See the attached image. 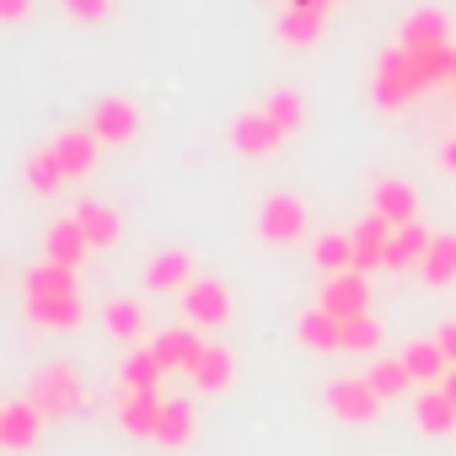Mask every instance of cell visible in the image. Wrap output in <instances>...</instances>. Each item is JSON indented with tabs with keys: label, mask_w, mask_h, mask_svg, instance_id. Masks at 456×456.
Segmentation results:
<instances>
[{
	"label": "cell",
	"mask_w": 456,
	"mask_h": 456,
	"mask_svg": "<svg viewBox=\"0 0 456 456\" xmlns=\"http://www.w3.org/2000/svg\"><path fill=\"white\" fill-rule=\"evenodd\" d=\"M376 344H381V328H376L370 312H365V317H349L344 333H338V349H349V354H370Z\"/></svg>",
	"instance_id": "4fadbf2b"
},
{
	"label": "cell",
	"mask_w": 456,
	"mask_h": 456,
	"mask_svg": "<svg viewBox=\"0 0 456 456\" xmlns=\"http://www.w3.org/2000/svg\"><path fill=\"white\" fill-rule=\"evenodd\" d=\"M376 215L387 220V225H419V193H413V183H403V177H381L376 183Z\"/></svg>",
	"instance_id": "5b68a950"
},
{
	"label": "cell",
	"mask_w": 456,
	"mask_h": 456,
	"mask_svg": "<svg viewBox=\"0 0 456 456\" xmlns=\"http://www.w3.org/2000/svg\"><path fill=\"white\" fill-rule=\"evenodd\" d=\"M301 225H306V209H301L296 199H274V204L264 209V232H269L274 242H290V237H301Z\"/></svg>",
	"instance_id": "30bf717a"
},
{
	"label": "cell",
	"mask_w": 456,
	"mask_h": 456,
	"mask_svg": "<svg viewBox=\"0 0 456 456\" xmlns=\"http://www.w3.org/2000/svg\"><path fill=\"white\" fill-rule=\"evenodd\" d=\"M403 365H408L413 387H440V376L451 370V360H445V349H440L435 338H413V344L403 349Z\"/></svg>",
	"instance_id": "8992f818"
},
{
	"label": "cell",
	"mask_w": 456,
	"mask_h": 456,
	"mask_svg": "<svg viewBox=\"0 0 456 456\" xmlns=\"http://www.w3.org/2000/svg\"><path fill=\"white\" fill-rule=\"evenodd\" d=\"M435 344H440V349H445V360L456 365V322H445V328L435 333Z\"/></svg>",
	"instance_id": "ffe728a7"
},
{
	"label": "cell",
	"mask_w": 456,
	"mask_h": 456,
	"mask_svg": "<svg viewBox=\"0 0 456 456\" xmlns=\"http://www.w3.org/2000/svg\"><path fill=\"white\" fill-rule=\"evenodd\" d=\"M440 392H445V397H451V403H456V365H451V370H445V376H440Z\"/></svg>",
	"instance_id": "d4e9b609"
},
{
	"label": "cell",
	"mask_w": 456,
	"mask_h": 456,
	"mask_svg": "<svg viewBox=\"0 0 456 456\" xmlns=\"http://www.w3.org/2000/svg\"><path fill=\"white\" fill-rule=\"evenodd\" d=\"M440 44H451V22H445V12L419 6V12L403 22V49H440Z\"/></svg>",
	"instance_id": "52a82bcc"
},
{
	"label": "cell",
	"mask_w": 456,
	"mask_h": 456,
	"mask_svg": "<svg viewBox=\"0 0 456 456\" xmlns=\"http://www.w3.org/2000/svg\"><path fill=\"white\" fill-rule=\"evenodd\" d=\"M429 232L424 225H403V232H392V248H387V269L392 274H408V269H419L424 264V253H429Z\"/></svg>",
	"instance_id": "ba28073f"
},
{
	"label": "cell",
	"mask_w": 456,
	"mask_h": 456,
	"mask_svg": "<svg viewBox=\"0 0 456 456\" xmlns=\"http://www.w3.org/2000/svg\"><path fill=\"white\" fill-rule=\"evenodd\" d=\"M419 274H424V285H451L456 280V237H435Z\"/></svg>",
	"instance_id": "8fae6325"
},
{
	"label": "cell",
	"mask_w": 456,
	"mask_h": 456,
	"mask_svg": "<svg viewBox=\"0 0 456 456\" xmlns=\"http://www.w3.org/2000/svg\"><path fill=\"white\" fill-rule=\"evenodd\" d=\"M456 81V49L440 44V49H387L381 65H376V102L381 108H408L419 102L429 86H445Z\"/></svg>",
	"instance_id": "6da1fadb"
},
{
	"label": "cell",
	"mask_w": 456,
	"mask_h": 456,
	"mask_svg": "<svg viewBox=\"0 0 456 456\" xmlns=\"http://www.w3.org/2000/svg\"><path fill=\"white\" fill-rule=\"evenodd\" d=\"M188 429H193V419H188V408H183V403L161 408V424H156V435H161L167 445H183V440H188Z\"/></svg>",
	"instance_id": "d6986e66"
},
{
	"label": "cell",
	"mask_w": 456,
	"mask_h": 456,
	"mask_svg": "<svg viewBox=\"0 0 456 456\" xmlns=\"http://www.w3.org/2000/svg\"><path fill=\"white\" fill-rule=\"evenodd\" d=\"M156 280H161V285H177V280H183V258H167V264L156 269Z\"/></svg>",
	"instance_id": "44dd1931"
},
{
	"label": "cell",
	"mask_w": 456,
	"mask_h": 456,
	"mask_svg": "<svg viewBox=\"0 0 456 456\" xmlns=\"http://www.w3.org/2000/svg\"><path fill=\"white\" fill-rule=\"evenodd\" d=\"M451 86H456V81H451Z\"/></svg>",
	"instance_id": "484cf974"
},
{
	"label": "cell",
	"mask_w": 456,
	"mask_h": 456,
	"mask_svg": "<svg viewBox=\"0 0 456 456\" xmlns=\"http://www.w3.org/2000/svg\"><path fill=\"white\" fill-rule=\"evenodd\" d=\"M188 312H193L199 322H225L232 301H225V290H220V285H199V290L188 296Z\"/></svg>",
	"instance_id": "2e32d148"
},
{
	"label": "cell",
	"mask_w": 456,
	"mask_h": 456,
	"mask_svg": "<svg viewBox=\"0 0 456 456\" xmlns=\"http://www.w3.org/2000/svg\"><path fill=\"white\" fill-rule=\"evenodd\" d=\"M193 376H199V387H225V381H232V354H225V349H204L199 360H193Z\"/></svg>",
	"instance_id": "e0dca14e"
},
{
	"label": "cell",
	"mask_w": 456,
	"mask_h": 456,
	"mask_svg": "<svg viewBox=\"0 0 456 456\" xmlns=\"http://www.w3.org/2000/svg\"><path fill=\"white\" fill-rule=\"evenodd\" d=\"M413 419H419L424 435H451V429H456V403H451L440 387H424L419 403H413Z\"/></svg>",
	"instance_id": "9c48e42d"
},
{
	"label": "cell",
	"mask_w": 456,
	"mask_h": 456,
	"mask_svg": "<svg viewBox=\"0 0 456 456\" xmlns=\"http://www.w3.org/2000/svg\"><path fill=\"white\" fill-rule=\"evenodd\" d=\"M440 167H445V172H456V134L445 140V151H440Z\"/></svg>",
	"instance_id": "cb8c5ba5"
},
{
	"label": "cell",
	"mask_w": 456,
	"mask_h": 456,
	"mask_svg": "<svg viewBox=\"0 0 456 456\" xmlns=\"http://www.w3.org/2000/svg\"><path fill=\"white\" fill-rule=\"evenodd\" d=\"M113 322H118V333H134V328H140V312H118Z\"/></svg>",
	"instance_id": "603a6c76"
},
{
	"label": "cell",
	"mask_w": 456,
	"mask_h": 456,
	"mask_svg": "<svg viewBox=\"0 0 456 456\" xmlns=\"http://www.w3.org/2000/svg\"><path fill=\"white\" fill-rule=\"evenodd\" d=\"M392 232L397 225H387L376 209L349 232V242H354V274H370V269H387V248H392Z\"/></svg>",
	"instance_id": "3957f363"
},
{
	"label": "cell",
	"mask_w": 456,
	"mask_h": 456,
	"mask_svg": "<svg viewBox=\"0 0 456 456\" xmlns=\"http://www.w3.org/2000/svg\"><path fill=\"white\" fill-rule=\"evenodd\" d=\"M370 387H376L381 397H403V392L413 387V376H408L403 354H397V360H376V365H370Z\"/></svg>",
	"instance_id": "5bb4252c"
},
{
	"label": "cell",
	"mask_w": 456,
	"mask_h": 456,
	"mask_svg": "<svg viewBox=\"0 0 456 456\" xmlns=\"http://www.w3.org/2000/svg\"><path fill=\"white\" fill-rule=\"evenodd\" d=\"M6 435H12V440H33V419H22V413H17V419L6 424Z\"/></svg>",
	"instance_id": "7402d4cb"
},
{
	"label": "cell",
	"mask_w": 456,
	"mask_h": 456,
	"mask_svg": "<svg viewBox=\"0 0 456 456\" xmlns=\"http://www.w3.org/2000/svg\"><path fill=\"white\" fill-rule=\"evenodd\" d=\"M381 392L370 387V376H344V381H333L328 387V408H333V419H344V424H370L376 413H381Z\"/></svg>",
	"instance_id": "7a4b0ae2"
},
{
	"label": "cell",
	"mask_w": 456,
	"mask_h": 456,
	"mask_svg": "<svg viewBox=\"0 0 456 456\" xmlns=\"http://www.w3.org/2000/svg\"><path fill=\"white\" fill-rule=\"evenodd\" d=\"M317 264H322L328 274H349V269H354V242H349L344 232L322 237V242H317Z\"/></svg>",
	"instance_id": "9a60e30c"
},
{
	"label": "cell",
	"mask_w": 456,
	"mask_h": 456,
	"mask_svg": "<svg viewBox=\"0 0 456 456\" xmlns=\"http://www.w3.org/2000/svg\"><path fill=\"white\" fill-rule=\"evenodd\" d=\"M338 333H344V322L333 312H322V306L301 317V344L306 349H338Z\"/></svg>",
	"instance_id": "7c38bea8"
},
{
	"label": "cell",
	"mask_w": 456,
	"mask_h": 456,
	"mask_svg": "<svg viewBox=\"0 0 456 456\" xmlns=\"http://www.w3.org/2000/svg\"><path fill=\"white\" fill-rule=\"evenodd\" d=\"M365 306H370V285H365V274H333L328 280V290H322V312H333L338 322H349V317H365Z\"/></svg>",
	"instance_id": "277c9868"
},
{
	"label": "cell",
	"mask_w": 456,
	"mask_h": 456,
	"mask_svg": "<svg viewBox=\"0 0 456 456\" xmlns=\"http://www.w3.org/2000/svg\"><path fill=\"white\" fill-rule=\"evenodd\" d=\"M199 354H204V344H199V338H188V333H167V338H161V349H156V360H161V365H188V370H193V360H199Z\"/></svg>",
	"instance_id": "ac0fdd59"
}]
</instances>
